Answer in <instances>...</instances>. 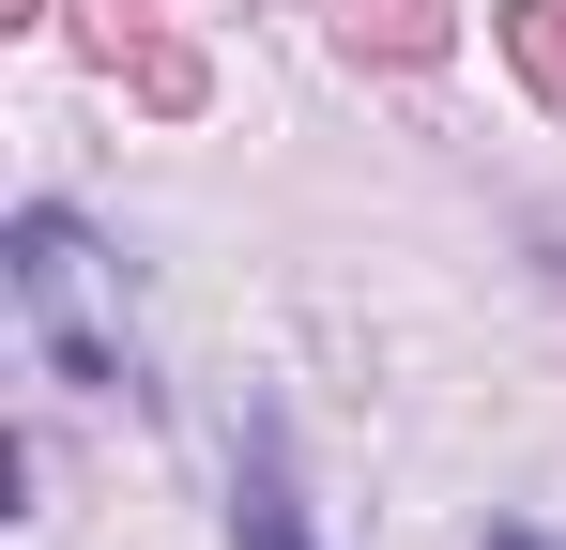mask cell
I'll list each match as a JSON object with an SVG mask.
<instances>
[{
  "instance_id": "cell-1",
  "label": "cell",
  "mask_w": 566,
  "mask_h": 550,
  "mask_svg": "<svg viewBox=\"0 0 566 550\" xmlns=\"http://www.w3.org/2000/svg\"><path fill=\"white\" fill-rule=\"evenodd\" d=\"M245 550H306V536H291V505L261 489V474H245Z\"/></svg>"
},
{
  "instance_id": "cell-2",
  "label": "cell",
  "mask_w": 566,
  "mask_h": 550,
  "mask_svg": "<svg viewBox=\"0 0 566 550\" xmlns=\"http://www.w3.org/2000/svg\"><path fill=\"white\" fill-rule=\"evenodd\" d=\"M490 550H536V536H490Z\"/></svg>"
}]
</instances>
